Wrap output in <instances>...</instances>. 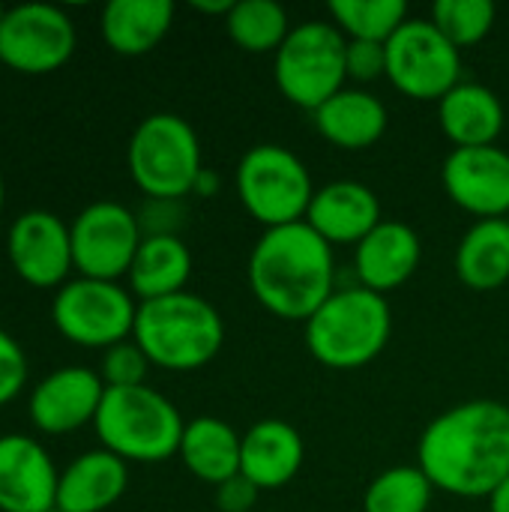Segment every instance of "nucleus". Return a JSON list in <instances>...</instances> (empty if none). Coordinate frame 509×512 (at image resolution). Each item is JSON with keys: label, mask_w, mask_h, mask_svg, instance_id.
I'll return each mask as SVG.
<instances>
[{"label": "nucleus", "mask_w": 509, "mask_h": 512, "mask_svg": "<svg viewBox=\"0 0 509 512\" xmlns=\"http://www.w3.org/2000/svg\"><path fill=\"white\" fill-rule=\"evenodd\" d=\"M129 486V462L108 453L105 447L75 456L57 483V512L111 510Z\"/></svg>", "instance_id": "obj_19"}, {"label": "nucleus", "mask_w": 509, "mask_h": 512, "mask_svg": "<svg viewBox=\"0 0 509 512\" xmlns=\"http://www.w3.org/2000/svg\"><path fill=\"white\" fill-rule=\"evenodd\" d=\"M78 276L117 282L129 273L144 240L138 216L120 201H93L69 225Z\"/></svg>", "instance_id": "obj_12"}, {"label": "nucleus", "mask_w": 509, "mask_h": 512, "mask_svg": "<svg viewBox=\"0 0 509 512\" xmlns=\"http://www.w3.org/2000/svg\"><path fill=\"white\" fill-rule=\"evenodd\" d=\"M126 165L147 198L180 201L201 174V141L189 120L171 111L144 117L126 147Z\"/></svg>", "instance_id": "obj_6"}, {"label": "nucleus", "mask_w": 509, "mask_h": 512, "mask_svg": "<svg viewBox=\"0 0 509 512\" xmlns=\"http://www.w3.org/2000/svg\"><path fill=\"white\" fill-rule=\"evenodd\" d=\"M432 492L435 486L420 465H396L369 483L363 495V512H426L432 504Z\"/></svg>", "instance_id": "obj_29"}, {"label": "nucleus", "mask_w": 509, "mask_h": 512, "mask_svg": "<svg viewBox=\"0 0 509 512\" xmlns=\"http://www.w3.org/2000/svg\"><path fill=\"white\" fill-rule=\"evenodd\" d=\"M6 255L15 276L33 288H60L75 270L69 225L51 210H24L6 234Z\"/></svg>", "instance_id": "obj_13"}, {"label": "nucleus", "mask_w": 509, "mask_h": 512, "mask_svg": "<svg viewBox=\"0 0 509 512\" xmlns=\"http://www.w3.org/2000/svg\"><path fill=\"white\" fill-rule=\"evenodd\" d=\"M489 512H509V480L489 498Z\"/></svg>", "instance_id": "obj_38"}, {"label": "nucleus", "mask_w": 509, "mask_h": 512, "mask_svg": "<svg viewBox=\"0 0 509 512\" xmlns=\"http://www.w3.org/2000/svg\"><path fill=\"white\" fill-rule=\"evenodd\" d=\"M93 429L108 453L123 462L153 465L177 456L186 423L168 396L141 384L108 387Z\"/></svg>", "instance_id": "obj_5"}, {"label": "nucleus", "mask_w": 509, "mask_h": 512, "mask_svg": "<svg viewBox=\"0 0 509 512\" xmlns=\"http://www.w3.org/2000/svg\"><path fill=\"white\" fill-rule=\"evenodd\" d=\"M495 15L498 9L492 0H435L432 6V24L459 51L486 39L495 24Z\"/></svg>", "instance_id": "obj_30"}, {"label": "nucleus", "mask_w": 509, "mask_h": 512, "mask_svg": "<svg viewBox=\"0 0 509 512\" xmlns=\"http://www.w3.org/2000/svg\"><path fill=\"white\" fill-rule=\"evenodd\" d=\"M393 312L384 294L363 285L336 288L306 321V348L330 369H360L390 342Z\"/></svg>", "instance_id": "obj_4"}, {"label": "nucleus", "mask_w": 509, "mask_h": 512, "mask_svg": "<svg viewBox=\"0 0 509 512\" xmlns=\"http://www.w3.org/2000/svg\"><path fill=\"white\" fill-rule=\"evenodd\" d=\"M147 369H150V360L138 348L135 339H126V342L102 351L99 375H102L105 387H141L147 378Z\"/></svg>", "instance_id": "obj_31"}, {"label": "nucleus", "mask_w": 509, "mask_h": 512, "mask_svg": "<svg viewBox=\"0 0 509 512\" xmlns=\"http://www.w3.org/2000/svg\"><path fill=\"white\" fill-rule=\"evenodd\" d=\"M138 303L120 282L69 279L51 300V321L57 333L81 348L108 351L126 342L135 330Z\"/></svg>", "instance_id": "obj_9"}, {"label": "nucleus", "mask_w": 509, "mask_h": 512, "mask_svg": "<svg viewBox=\"0 0 509 512\" xmlns=\"http://www.w3.org/2000/svg\"><path fill=\"white\" fill-rule=\"evenodd\" d=\"M456 273L474 291H495L509 279V219H477L456 249Z\"/></svg>", "instance_id": "obj_26"}, {"label": "nucleus", "mask_w": 509, "mask_h": 512, "mask_svg": "<svg viewBox=\"0 0 509 512\" xmlns=\"http://www.w3.org/2000/svg\"><path fill=\"white\" fill-rule=\"evenodd\" d=\"M333 24L348 39L390 42V36L411 18L405 0H330Z\"/></svg>", "instance_id": "obj_28"}, {"label": "nucleus", "mask_w": 509, "mask_h": 512, "mask_svg": "<svg viewBox=\"0 0 509 512\" xmlns=\"http://www.w3.org/2000/svg\"><path fill=\"white\" fill-rule=\"evenodd\" d=\"M60 471L30 435H0V512H54Z\"/></svg>", "instance_id": "obj_16"}, {"label": "nucleus", "mask_w": 509, "mask_h": 512, "mask_svg": "<svg viewBox=\"0 0 509 512\" xmlns=\"http://www.w3.org/2000/svg\"><path fill=\"white\" fill-rule=\"evenodd\" d=\"M132 339L150 366L192 372L207 366L225 342V324L213 303L192 291L138 303Z\"/></svg>", "instance_id": "obj_3"}, {"label": "nucleus", "mask_w": 509, "mask_h": 512, "mask_svg": "<svg viewBox=\"0 0 509 512\" xmlns=\"http://www.w3.org/2000/svg\"><path fill=\"white\" fill-rule=\"evenodd\" d=\"M258 495H261V489L249 477L234 474L231 480L216 486V507L222 512H249L255 507Z\"/></svg>", "instance_id": "obj_35"}, {"label": "nucleus", "mask_w": 509, "mask_h": 512, "mask_svg": "<svg viewBox=\"0 0 509 512\" xmlns=\"http://www.w3.org/2000/svg\"><path fill=\"white\" fill-rule=\"evenodd\" d=\"M258 303L285 321H309L336 291L333 246L303 219L264 228L246 267Z\"/></svg>", "instance_id": "obj_2"}, {"label": "nucleus", "mask_w": 509, "mask_h": 512, "mask_svg": "<svg viewBox=\"0 0 509 512\" xmlns=\"http://www.w3.org/2000/svg\"><path fill=\"white\" fill-rule=\"evenodd\" d=\"M78 33L54 3H18L0 21V63L21 75H48L69 63Z\"/></svg>", "instance_id": "obj_11"}, {"label": "nucleus", "mask_w": 509, "mask_h": 512, "mask_svg": "<svg viewBox=\"0 0 509 512\" xmlns=\"http://www.w3.org/2000/svg\"><path fill=\"white\" fill-rule=\"evenodd\" d=\"M3 204H6V183H3V174H0V210H3Z\"/></svg>", "instance_id": "obj_39"}, {"label": "nucleus", "mask_w": 509, "mask_h": 512, "mask_svg": "<svg viewBox=\"0 0 509 512\" xmlns=\"http://www.w3.org/2000/svg\"><path fill=\"white\" fill-rule=\"evenodd\" d=\"M348 36L333 21H300L279 45L273 72L282 96L300 108H321L345 87Z\"/></svg>", "instance_id": "obj_7"}, {"label": "nucleus", "mask_w": 509, "mask_h": 512, "mask_svg": "<svg viewBox=\"0 0 509 512\" xmlns=\"http://www.w3.org/2000/svg\"><path fill=\"white\" fill-rule=\"evenodd\" d=\"M441 180L462 210L480 219H509V153L504 147H453Z\"/></svg>", "instance_id": "obj_15"}, {"label": "nucleus", "mask_w": 509, "mask_h": 512, "mask_svg": "<svg viewBox=\"0 0 509 512\" xmlns=\"http://www.w3.org/2000/svg\"><path fill=\"white\" fill-rule=\"evenodd\" d=\"M192 192H195V195H201V198L216 195V192H219V177H216V171L201 168V174H198V180H195V189H192Z\"/></svg>", "instance_id": "obj_36"}, {"label": "nucleus", "mask_w": 509, "mask_h": 512, "mask_svg": "<svg viewBox=\"0 0 509 512\" xmlns=\"http://www.w3.org/2000/svg\"><path fill=\"white\" fill-rule=\"evenodd\" d=\"M237 195L264 228L303 222L315 186L306 162L282 144H255L237 162Z\"/></svg>", "instance_id": "obj_8"}, {"label": "nucleus", "mask_w": 509, "mask_h": 512, "mask_svg": "<svg viewBox=\"0 0 509 512\" xmlns=\"http://www.w3.org/2000/svg\"><path fill=\"white\" fill-rule=\"evenodd\" d=\"M228 36L252 54L279 51L291 33V21L282 3L276 0H237L225 15Z\"/></svg>", "instance_id": "obj_27"}, {"label": "nucleus", "mask_w": 509, "mask_h": 512, "mask_svg": "<svg viewBox=\"0 0 509 512\" xmlns=\"http://www.w3.org/2000/svg\"><path fill=\"white\" fill-rule=\"evenodd\" d=\"M318 132L342 150H366L387 132V105L363 87H342L312 111Z\"/></svg>", "instance_id": "obj_21"}, {"label": "nucleus", "mask_w": 509, "mask_h": 512, "mask_svg": "<svg viewBox=\"0 0 509 512\" xmlns=\"http://www.w3.org/2000/svg\"><path fill=\"white\" fill-rule=\"evenodd\" d=\"M462 75L459 48L432 24L408 18L387 42V78L411 99H444Z\"/></svg>", "instance_id": "obj_10"}, {"label": "nucleus", "mask_w": 509, "mask_h": 512, "mask_svg": "<svg viewBox=\"0 0 509 512\" xmlns=\"http://www.w3.org/2000/svg\"><path fill=\"white\" fill-rule=\"evenodd\" d=\"M378 195L360 180H333L315 189L306 222L330 246H357L381 222Z\"/></svg>", "instance_id": "obj_18"}, {"label": "nucleus", "mask_w": 509, "mask_h": 512, "mask_svg": "<svg viewBox=\"0 0 509 512\" xmlns=\"http://www.w3.org/2000/svg\"><path fill=\"white\" fill-rule=\"evenodd\" d=\"M171 21V0H111L99 15V30L114 54L141 57L165 39Z\"/></svg>", "instance_id": "obj_23"}, {"label": "nucleus", "mask_w": 509, "mask_h": 512, "mask_svg": "<svg viewBox=\"0 0 509 512\" xmlns=\"http://www.w3.org/2000/svg\"><path fill=\"white\" fill-rule=\"evenodd\" d=\"M180 201H165V198H147L141 216H138V225H141V234L144 237H153V234H177L180 228Z\"/></svg>", "instance_id": "obj_34"}, {"label": "nucleus", "mask_w": 509, "mask_h": 512, "mask_svg": "<svg viewBox=\"0 0 509 512\" xmlns=\"http://www.w3.org/2000/svg\"><path fill=\"white\" fill-rule=\"evenodd\" d=\"M105 381L87 366H63L48 372L30 393L27 417L36 432L69 435L96 420L105 399Z\"/></svg>", "instance_id": "obj_14"}, {"label": "nucleus", "mask_w": 509, "mask_h": 512, "mask_svg": "<svg viewBox=\"0 0 509 512\" xmlns=\"http://www.w3.org/2000/svg\"><path fill=\"white\" fill-rule=\"evenodd\" d=\"M27 384V357L15 336L0 330V408L9 405Z\"/></svg>", "instance_id": "obj_33"}, {"label": "nucleus", "mask_w": 509, "mask_h": 512, "mask_svg": "<svg viewBox=\"0 0 509 512\" xmlns=\"http://www.w3.org/2000/svg\"><path fill=\"white\" fill-rule=\"evenodd\" d=\"M189 276H192V252L180 240V234L144 237L126 273L129 291L132 297H138V303L186 291Z\"/></svg>", "instance_id": "obj_24"}, {"label": "nucleus", "mask_w": 509, "mask_h": 512, "mask_svg": "<svg viewBox=\"0 0 509 512\" xmlns=\"http://www.w3.org/2000/svg\"><path fill=\"white\" fill-rule=\"evenodd\" d=\"M240 450L243 435L219 417H195L183 429V441L177 456L186 471L201 483L222 486L234 474H240Z\"/></svg>", "instance_id": "obj_25"}, {"label": "nucleus", "mask_w": 509, "mask_h": 512, "mask_svg": "<svg viewBox=\"0 0 509 512\" xmlns=\"http://www.w3.org/2000/svg\"><path fill=\"white\" fill-rule=\"evenodd\" d=\"M417 465L447 495L492 498L509 480V408L495 399L447 408L423 429Z\"/></svg>", "instance_id": "obj_1"}, {"label": "nucleus", "mask_w": 509, "mask_h": 512, "mask_svg": "<svg viewBox=\"0 0 509 512\" xmlns=\"http://www.w3.org/2000/svg\"><path fill=\"white\" fill-rule=\"evenodd\" d=\"M6 9H9V6H3V3H0V21L6 18Z\"/></svg>", "instance_id": "obj_40"}, {"label": "nucleus", "mask_w": 509, "mask_h": 512, "mask_svg": "<svg viewBox=\"0 0 509 512\" xmlns=\"http://www.w3.org/2000/svg\"><path fill=\"white\" fill-rule=\"evenodd\" d=\"M345 72L354 81H375L387 75V42H369V39H348L345 48Z\"/></svg>", "instance_id": "obj_32"}, {"label": "nucleus", "mask_w": 509, "mask_h": 512, "mask_svg": "<svg viewBox=\"0 0 509 512\" xmlns=\"http://www.w3.org/2000/svg\"><path fill=\"white\" fill-rule=\"evenodd\" d=\"M231 0H192V9L198 12H210V15H228L231 12Z\"/></svg>", "instance_id": "obj_37"}, {"label": "nucleus", "mask_w": 509, "mask_h": 512, "mask_svg": "<svg viewBox=\"0 0 509 512\" xmlns=\"http://www.w3.org/2000/svg\"><path fill=\"white\" fill-rule=\"evenodd\" d=\"M306 444L300 432L285 420H258L243 432L240 474L261 492L288 486L303 468Z\"/></svg>", "instance_id": "obj_20"}, {"label": "nucleus", "mask_w": 509, "mask_h": 512, "mask_svg": "<svg viewBox=\"0 0 509 512\" xmlns=\"http://www.w3.org/2000/svg\"><path fill=\"white\" fill-rule=\"evenodd\" d=\"M420 258H423L420 234L399 219H381L354 246V270L360 285L384 297L417 273Z\"/></svg>", "instance_id": "obj_17"}, {"label": "nucleus", "mask_w": 509, "mask_h": 512, "mask_svg": "<svg viewBox=\"0 0 509 512\" xmlns=\"http://www.w3.org/2000/svg\"><path fill=\"white\" fill-rule=\"evenodd\" d=\"M438 120L456 147H486L495 144L504 129V105L492 87L459 81L444 99H438Z\"/></svg>", "instance_id": "obj_22"}]
</instances>
